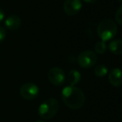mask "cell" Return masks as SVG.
I'll list each match as a JSON object with an SVG mask.
<instances>
[{
  "label": "cell",
  "mask_w": 122,
  "mask_h": 122,
  "mask_svg": "<svg viewBox=\"0 0 122 122\" xmlns=\"http://www.w3.org/2000/svg\"><path fill=\"white\" fill-rule=\"evenodd\" d=\"M115 20L120 25H122V5L119 8V9L116 11L115 15Z\"/></svg>",
  "instance_id": "5bb4252c"
},
{
  "label": "cell",
  "mask_w": 122,
  "mask_h": 122,
  "mask_svg": "<svg viewBox=\"0 0 122 122\" xmlns=\"http://www.w3.org/2000/svg\"><path fill=\"white\" fill-rule=\"evenodd\" d=\"M94 74L97 77H104L108 74V69L104 64H98L94 69Z\"/></svg>",
  "instance_id": "7c38bea8"
},
{
  "label": "cell",
  "mask_w": 122,
  "mask_h": 122,
  "mask_svg": "<svg viewBox=\"0 0 122 122\" xmlns=\"http://www.w3.org/2000/svg\"><path fill=\"white\" fill-rule=\"evenodd\" d=\"M117 26L112 19L106 18L100 22L97 27V34L101 41H109L117 34Z\"/></svg>",
  "instance_id": "7a4b0ae2"
},
{
  "label": "cell",
  "mask_w": 122,
  "mask_h": 122,
  "mask_svg": "<svg viewBox=\"0 0 122 122\" xmlns=\"http://www.w3.org/2000/svg\"><path fill=\"white\" fill-rule=\"evenodd\" d=\"M66 79L67 83L69 84V85L75 86L76 84H78L79 82H80L81 79V73L78 70H71L68 72Z\"/></svg>",
  "instance_id": "30bf717a"
},
{
  "label": "cell",
  "mask_w": 122,
  "mask_h": 122,
  "mask_svg": "<svg viewBox=\"0 0 122 122\" xmlns=\"http://www.w3.org/2000/svg\"><path fill=\"white\" fill-rule=\"evenodd\" d=\"M108 80L112 86L120 87L122 85V70L120 68H114L110 71Z\"/></svg>",
  "instance_id": "ba28073f"
},
{
  "label": "cell",
  "mask_w": 122,
  "mask_h": 122,
  "mask_svg": "<svg viewBox=\"0 0 122 122\" xmlns=\"http://www.w3.org/2000/svg\"><path fill=\"white\" fill-rule=\"evenodd\" d=\"M109 50L116 55H120L122 54V39H117L112 40L109 44Z\"/></svg>",
  "instance_id": "8fae6325"
},
{
  "label": "cell",
  "mask_w": 122,
  "mask_h": 122,
  "mask_svg": "<svg viewBox=\"0 0 122 122\" xmlns=\"http://www.w3.org/2000/svg\"><path fill=\"white\" fill-rule=\"evenodd\" d=\"M61 99L69 109L79 110L85 105L86 96L81 89L67 85L61 90Z\"/></svg>",
  "instance_id": "6da1fadb"
},
{
  "label": "cell",
  "mask_w": 122,
  "mask_h": 122,
  "mask_svg": "<svg viewBox=\"0 0 122 122\" xmlns=\"http://www.w3.org/2000/svg\"><path fill=\"white\" fill-rule=\"evenodd\" d=\"M94 49H95L96 53H97L98 54H104L106 52L107 47L104 41H98L95 44Z\"/></svg>",
  "instance_id": "4fadbf2b"
},
{
  "label": "cell",
  "mask_w": 122,
  "mask_h": 122,
  "mask_svg": "<svg viewBox=\"0 0 122 122\" xmlns=\"http://www.w3.org/2000/svg\"><path fill=\"white\" fill-rule=\"evenodd\" d=\"M85 3H90V4H92V3H97V0H83Z\"/></svg>",
  "instance_id": "e0dca14e"
},
{
  "label": "cell",
  "mask_w": 122,
  "mask_h": 122,
  "mask_svg": "<svg viewBox=\"0 0 122 122\" xmlns=\"http://www.w3.org/2000/svg\"><path fill=\"white\" fill-rule=\"evenodd\" d=\"M59 110V103L57 99L54 98H50L44 100L39 105L38 116L43 120L52 119Z\"/></svg>",
  "instance_id": "3957f363"
},
{
  "label": "cell",
  "mask_w": 122,
  "mask_h": 122,
  "mask_svg": "<svg viewBox=\"0 0 122 122\" xmlns=\"http://www.w3.org/2000/svg\"><path fill=\"white\" fill-rule=\"evenodd\" d=\"M81 0H66L63 4V10L68 16H75L81 11Z\"/></svg>",
  "instance_id": "52a82bcc"
},
{
  "label": "cell",
  "mask_w": 122,
  "mask_h": 122,
  "mask_svg": "<svg viewBox=\"0 0 122 122\" xmlns=\"http://www.w3.org/2000/svg\"><path fill=\"white\" fill-rule=\"evenodd\" d=\"M47 78L52 85L60 86L66 80V74L64 70L60 67H53L49 70L47 73Z\"/></svg>",
  "instance_id": "8992f818"
},
{
  "label": "cell",
  "mask_w": 122,
  "mask_h": 122,
  "mask_svg": "<svg viewBox=\"0 0 122 122\" xmlns=\"http://www.w3.org/2000/svg\"><path fill=\"white\" fill-rule=\"evenodd\" d=\"M118 1H119L120 3H122V0H118Z\"/></svg>",
  "instance_id": "d6986e66"
},
{
  "label": "cell",
  "mask_w": 122,
  "mask_h": 122,
  "mask_svg": "<svg viewBox=\"0 0 122 122\" xmlns=\"http://www.w3.org/2000/svg\"><path fill=\"white\" fill-rule=\"evenodd\" d=\"M6 35H7V32L3 27L0 26V44L6 39Z\"/></svg>",
  "instance_id": "9a60e30c"
},
{
  "label": "cell",
  "mask_w": 122,
  "mask_h": 122,
  "mask_svg": "<svg viewBox=\"0 0 122 122\" xmlns=\"http://www.w3.org/2000/svg\"><path fill=\"white\" fill-rule=\"evenodd\" d=\"M4 18H5V13H4V12H3V10L2 9V8H0V23H1L2 21H3Z\"/></svg>",
  "instance_id": "2e32d148"
},
{
  "label": "cell",
  "mask_w": 122,
  "mask_h": 122,
  "mask_svg": "<svg viewBox=\"0 0 122 122\" xmlns=\"http://www.w3.org/2000/svg\"><path fill=\"white\" fill-rule=\"evenodd\" d=\"M20 95L26 100H32L39 94V88L37 85L32 82L23 84L20 88Z\"/></svg>",
  "instance_id": "5b68a950"
},
{
  "label": "cell",
  "mask_w": 122,
  "mask_h": 122,
  "mask_svg": "<svg viewBox=\"0 0 122 122\" xmlns=\"http://www.w3.org/2000/svg\"><path fill=\"white\" fill-rule=\"evenodd\" d=\"M97 62V55L92 50H84L79 54L77 63L81 68L90 69L93 67Z\"/></svg>",
  "instance_id": "277c9868"
},
{
  "label": "cell",
  "mask_w": 122,
  "mask_h": 122,
  "mask_svg": "<svg viewBox=\"0 0 122 122\" xmlns=\"http://www.w3.org/2000/svg\"><path fill=\"white\" fill-rule=\"evenodd\" d=\"M37 122H46V121H42V120H40V121H37Z\"/></svg>",
  "instance_id": "ac0fdd59"
},
{
  "label": "cell",
  "mask_w": 122,
  "mask_h": 122,
  "mask_svg": "<svg viewBox=\"0 0 122 122\" xmlns=\"http://www.w3.org/2000/svg\"><path fill=\"white\" fill-rule=\"evenodd\" d=\"M4 24L8 29L14 31L17 30L20 28L22 24V20L19 16L16 14H12L8 16V18L5 19Z\"/></svg>",
  "instance_id": "9c48e42d"
}]
</instances>
